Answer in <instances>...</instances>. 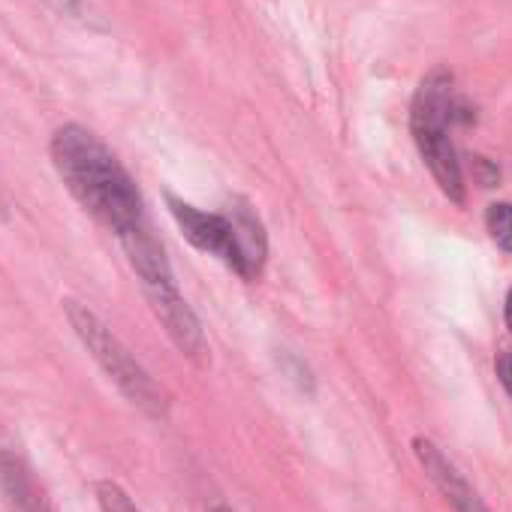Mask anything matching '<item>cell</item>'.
<instances>
[{
    "label": "cell",
    "instance_id": "obj_9",
    "mask_svg": "<svg viewBox=\"0 0 512 512\" xmlns=\"http://www.w3.org/2000/svg\"><path fill=\"white\" fill-rule=\"evenodd\" d=\"M485 229L503 253H512V202H491L485 208Z\"/></svg>",
    "mask_w": 512,
    "mask_h": 512
},
{
    "label": "cell",
    "instance_id": "obj_4",
    "mask_svg": "<svg viewBox=\"0 0 512 512\" xmlns=\"http://www.w3.org/2000/svg\"><path fill=\"white\" fill-rule=\"evenodd\" d=\"M64 314L70 329L76 332V338L82 341V347L91 353V359L100 365V371L118 386V392L139 407L145 416L163 422L169 419L172 410V398L169 392L148 374V368L130 353V347L109 329V323L94 314L88 305L76 302V299H64Z\"/></svg>",
    "mask_w": 512,
    "mask_h": 512
},
{
    "label": "cell",
    "instance_id": "obj_8",
    "mask_svg": "<svg viewBox=\"0 0 512 512\" xmlns=\"http://www.w3.org/2000/svg\"><path fill=\"white\" fill-rule=\"evenodd\" d=\"M235 226V241L241 253V281H256L266 269L269 260V235L266 226L244 199H232V208L226 211Z\"/></svg>",
    "mask_w": 512,
    "mask_h": 512
},
{
    "label": "cell",
    "instance_id": "obj_7",
    "mask_svg": "<svg viewBox=\"0 0 512 512\" xmlns=\"http://www.w3.org/2000/svg\"><path fill=\"white\" fill-rule=\"evenodd\" d=\"M0 494L10 512H55L34 467L13 449H0Z\"/></svg>",
    "mask_w": 512,
    "mask_h": 512
},
{
    "label": "cell",
    "instance_id": "obj_16",
    "mask_svg": "<svg viewBox=\"0 0 512 512\" xmlns=\"http://www.w3.org/2000/svg\"><path fill=\"white\" fill-rule=\"evenodd\" d=\"M0 208H4V205H0Z\"/></svg>",
    "mask_w": 512,
    "mask_h": 512
},
{
    "label": "cell",
    "instance_id": "obj_14",
    "mask_svg": "<svg viewBox=\"0 0 512 512\" xmlns=\"http://www.w3.org/2000/svg\"><path fill=\"white\" fill-rule=\"evenodd\" d=\"M503 320H506V329H509V335H512V290H509L506 299H503Z\"/></svg>",
    "mask_w": 512,
    "mask_h": 512
},
{
    "label": "cell",
    "instance_id": "obj_15",
    "mask_svg": "<svg viewBox=\"0 0 512 512\" xmlns=\"http://www.w3.org/2000/svg\"><path fill=\"white\" fill-rule=\"evenodd\" d=\"M208 512H235V509H232V506H226V503H214Z\"/></svg>",
    "mask_w": 512,
    "mask_h": 512
},
{
    "label": "cell",
    "instance_id": "obj_5",
    "mask_svg": "<svg viewBox=\"0 0 512 512\" xmlns=\"http://www.w3.org/2000/svg\"><path fill=\"white\" fill-rule=\"evenodd\" d=\"M166 208H169L172 220L178 223L181 235L196 250L214 256V260H220L229 272H235L241 278V253H238L235 226H232V217L229 214L196 208V205L178 199L175 193H166Z\"/></svg>",
    "mask_w": 512,
    "mask_h": 512
},
{
    "label": "cell",
    "instance_id": "obj_6",
    "mask_svg": "<svg viewBox=\"0 0 512 512\" xmlns=\"http://www.w3.org/2000/svg\"><path fill=\"white\" fill-rule=\"evenodd\" d=\"M413 455L419 461V467L425 470V476L434 482V488L443 494V500L452 506V512H491L485 506V500L479 497V491L464 479V473L446 458V452L431 440V437H413Z\"/></svg>",
    "mask_w": 512,
    "mask_h": 512
},
{
    "label": "cell",
    "instance_id": "obj_2",
    "mask_svg": "<svg viewBox=\"0 0 512 512\" xmlns=\"http://www.w3.org/2000/svg\"><path fill=\"white\" fill-rule=\"evenodd\" d=\"M124 253H127V263L142 287V296L154 314V320L163 326L166 338L175 344V350L190 359L193 365L205 368L211 362V347L205 338V329L196 317V311L190 308V302L184 299V293L178 290L172 263L163 250V244L154 238L151 226H139L127 235L118 238Z\"/></svg>",
    "mask_w": 512,
    "mask_h": 512
},
{
    "label": "cell",
    "instance_id": "obj_1",
    "mask_svg": "<svg viewBox=\"0 0 512 512\" xmlns=\"http://www.w3.org/2000/svg\"><path fill=\"white\" fill-rule=\"evenodd\" d=\"M49 157L70 196L118 238L145 226V199L112 154V148L82 124H64L49 142Z\"/></svg>",
    "mask_w": 512,
    "mask_h": 512
},
{
    "label": "cell",
    "instance_id": "obj_10",
    "mask_svg": "<svg viewBox=\"0 0 512 512\" xmlns=\"http://www.w3.org/2000/svg\"><path fill=\"white\" fill-rule=\"evenodd\" d=\"M94 497H97V506L100 512H142L136 506V500L112 479H100L94 482Z\"/></svg>",
    "mask_w": 512,
    "mask_h": 512
},
{
    "label": "cell",
    "instance_id": "obj_11",
    "mask_svg": "<svg viewBox=\"0 0 512 512\" xmlns=\"http://www.w3.org/2000/svg\"><path fill=\"white\" fill-rule=\"evenodd\" d=\"M281 368L290 374V380H293L302 392L314 395V374H311V368H308L296 353H281Z\"/></svg>",
    "mask_w": 512,
    "mask_h": 512
},
{
    "label": "cell",
    "instance_id": "obj_12",
    "mask_svg": "<svg viewBox=\"0 0 512 512\" xmlns=\"http://www.w3.org/2000/svg\"><path fill=\"white\" fill-rule=\"evenodd\" d=\"M49 4H52L58 13H64V16H70V19H79V22H91V19H94L88 0H49Z\"/></svg>",
    "mask_w": 512,
    "mask_h": 512
},
{
    "label": "cell",
    "instance_id": "obj_3",
    "mask_svg": "<svg viewBox=\"0 0 512 512\" xmlns=\"http://www.w3.org/2000/svg\"><path fill=\"white\" fill-rule=\"evenodd\" d=\"M467 118V106L461 103L455 91V79L446 67H434L416 88L413 106H410V133L413 142L431 169L437 187L443 196H449L455 205L467 202V184L461 157L452 139V130L458 121Z\"/></svg>",
    "mask_w": 512,
    "mask_h": 512
},
{
    "label": "cell",
    "instance_id": "obj_13",
    "mask_svg": "<svg viewBox=\"0 0 512 512\" xmlns=\"http://www.w3.org/2000/svg\"><path fill=\"white\" fill-rule=\"evenodd\" d=\"M494 368H497V380H500V386H503V389H506V395L512 398V350H503V353L497 356Z\"/></svg>",
    "mask_w": 512,
    "mask_h": 512
}]
</instances>
